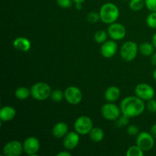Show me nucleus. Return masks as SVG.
<instances>
[{
	"label": "nucleus",
	"instance_id": "nucleus-6",
	"mask_svg": "<svg viewBox=\"0 0 156 156\" xmlns=\"http://www.w3.org/2000/svg\"><path fill=\"white\" fill-rule=\"evenodd\" d=\"M93 128V121L88 116H80L76 120L74 129L79 135L89 134Z\"/></svg>",
	"mask_w": 156,
	"mask_h": 156
},
{
	"label": "nucleus",
	"instance_id": "nucleus-34",
	"mask_svg": "<svg viewBox=\"0 0 156 156\" xmlns=\"http://www.w3.org/2000/svg\"><path fill=\"white\" fill-rule=\"evenodd\" d=\"M72 154L70 152H69L68 151H62V152H59V153L56 155V156H71Z\"/></svg>",
	"mask_w": 156,
	"mask_h": 156
},
{
	"label": "nucleus",
	"instance_id": "nucleus-25",
	"mask_svg": "<svg viewBox=\"0 0 156 156\" xmlns=\"http://www.w3.org/2000/svg\"><path fill=\"white\" fill-rule=\"evenodd\" d=\"M63 98H65L64 96V91H61L59 89H55L52 91L51 94H50V99L53 101V102L56 103H59Z\"/></svg>",
	"mask_w": 156,
	"mask_h": 156
},
{
	"label": "nucleus",
	"instance_id": "nucleus-15",
	"mask_svg": "<svg viewBox=\"0 0 156 156\" xmlns=\"http://www.w3.org/2000/svg\"><path fill=\"white\" fill-rule=\"evenodd\" d=\"M13 47L20 52H27L30 50L31 43L29 39L24 37H18L13 41Z\"/></svg>",
	"mask_w": 156,
	"mask_h": 156
},
{
	"label": "nucleus",
	"instance_id": "nucleus-27",
	"mask_svg": "<svg viewBox=\"0 0 156 156\" xmlns=\"http://www.w3.org/2000/svg\"><path fill=\"white\" fill-rule=\"evenodd\" d=\"M87 21L91 24H95L99 20H101L100 15L99 13H97L95 12H88L86 16Z\"/></svg>",
	"mask_w": 156,
	"mask_h": 156
},
{
	"label": "nucleus",
	"instance_id": "nucleus-35",
	"mask_svg": "<svg viewBox=\"0 0 156 156\" xmlns=\"http://www.w3.org/2000/svg\"><path fill=\"white\" fill-rule=\"evenodd\" d=\"M151 62L153 66H156V53H154L152 55V57H151Z\"/></svg>",
	"mask_w": 156,
	"mask_h": 156
},
{
	"label": "nucleus",
	"instance_id": "nucleus-13",
	"mask_svg": "<svg viewBox=\"0 0 156 156\" xmlns=\"http://www.w3.org/2000/svg\"><path fill=\"white\" fill-rule=\"evenodd\" d=\"M117 51V44L114 40L108 41L101 44L100 48V53L102 56L107 59L112 58Z\"/></svg>",
	"mask_w": 156,
	"mask_h": 156
},
{
	"label": "nucleus",
	"instance_id": "nucleus-16",
	"mask_svg": "<svg viewBox=\"0 0 156 156\" xmlns=\"http://www.w3.org/2000/svg\"><path fill=\"white\" fill-rule=\"evenodd\" d=\"M16 116V110L12 106L5 105L0 110V120L1 122H9Z\"/></svg>",
	"mask_w": 156,
	"mask_h": 156
},
{
	"label": "nucleus",
	"instance_id": "nucleus-2",
	"mask_svg": "<svg viewBox=\"0 0 156 156\" xmlns=\"http://www.w3.org/2000/svg\"><path fill=\"white\" fill-rule=\"evenodd\" d=\"M101 21L105 24H111L116 22L120 16V10L115 4L107 2L101 7L99 11Z\"/></svg>",
	"mask_w": 156,
	"mask_h": 156
},
{
	"label": "nucleus",
	"instance_id": "nucleus-24",
	"mask_svg": "<svg viewBox=\"0 0 156 156\" xmlns=\"http://www.w3.org/2000/svg\"><path fill=\"white\" fill-rule=\"evenodd\" d=\"M145 0H129V9L133 12H139L143 8Z\"/></svg>",
	"mask_w": 156,
	"mask_h": 156
},
{
	"label": "nucleus",
	"instance_id": "nucleus-10",
	"mask_svg": "<svg viewBox=\"0 0 156 156\" xmlns=\"http://www.w3.org/2000/svg\"><path fill=\"white\" fill-rule=\"evenodd\" d=\"M23 152V143L18 140L8 142L2 149L3 155L5 156H19L22 154Z\"/></svg>",
	"mask_w": 156,
	"mask_h": 156
},
{
	"label": "nucleus",
	"instance_id": "nucleus-20",
	"mask_svg": "<svg viewBox=\"0 0 156 156\" xmlns=\"http://www.w3.org/2000/svg\"><path fill=\"white\" fill-rule=\"evenodd\" d=\"M154 49L155 47L153 46L152 43L144 42L139 46V51L142 55L145 56H150L154 53Z\"/></svg>",
	"mask_w": 156,
	"mask_h": 156
},
{
	"label": "nucleus",
	"instance_id": "nucleus-28",
	"mask_svg": "<svg viewBox=\"0 0 156 156\" xmlns=\"http://www.w3.org/2000/svg\"><path fill=\"white\" fill-rule=\"evenodd\" d=\"M129 117H126V115L122 114V116H120V117L116 120V125H117V127L119 128L125 127V126L129 123Z\"/></svg>",
	"mask_w": 156,
	"mask_h": 156
},
{
	"label": "nucleus",
	"instance_id": "nucleus-12",
	"mask_svg": "<svg viewBox=\"0 0 156 156\" xmlns=\"http://www.w3.org/2000/svg\"><path fill=\"white\" fill-rule=\"evenodd\" d=\"M108 36L114 41H120L126 36V30L124 26L120 23L114 22L111 24L108 28Z\"/></svg>",
	"mask_w": 156,
	"mask_h": 156
},
{
	"label": "nucleus",
	"instance_id": "nucleus-32",
	"mask_svg": "<svg viewBox=\"0 0 156 156\" xmlns=\"http://www.w3.org/2000/svg\"><path fill=\"white\" fill-rule=\"evenodd\" d=\"M145 5L150 12H156V0H145Z\"/></svg>",
	"mask_w": 156,
	"mask_h": 156
},
{
	"label": "nucleus",
	"instance_id": "nucleus-4",
	"mask_svg": "<svg viewBox=\"0 0 156 156\" xmlns=\"http://www.w3.org/2000/svg\"><path fill=\"white\" fill-rule=\"evenodd\" d=\"M139 46L133 41H126L120 49V56L126 62H132L136 57Z\"/></svg>",
	"mask_w": 156,
	"mask_h": 156
},
{
	"label": "nucleus",
	"instance_id": "nucleus-11",
	"mask_svg": "<svg viewBox=\"0 0 156 156\" xmlns=\"http://www.w3.org/2000/svg\"><path fill=\"white\" fill-rule=\"evenodd\" d=\"M24 152L30 156H36L41 148V143L37 138L34 136L27 137L23 143Z\"/></svg>",
	"mask_w": 156,
	"mask_h": 156
},
{
	"label": "nucleus",
	"instance_id": "nucleus-33",
	"mask_svg": "<svg viewBox=\"0 0 156 156\" xmlns=\"http://www.w3.org/2000/svg\"><path fill=\"white\" fill-rule=\"evenodd\" d=\"M150 133H151V134H152V135L153 136L154 138L156 139V123H155V124H154L153 126H152V127H151Z\"/></svg>",
	"mask_w": 156,
	"mask_h": 156
},
{
	"label": "nucleus",
	"instance_id": "nucleus-9",
	"mask_svg": "<svg viewBox=\"0 0 156 156\" xmlns=\"http://www.w3.org/2000/svg\"><path fill=\"white\" fill-rule=\"evenodd\" d=\"M65 99L69 104L77 105L82 101V92L80 88L76 86H69L64 91Z\"/></svg>",
	"mask_w": 156,
	"mask_h": 156
},
{
	"label": "nucleus",
	"instance_id": "nucleus-14",
	"mask_svg": "<svg viewBox=\"0 0 156 156\" xmlns=\"http://www.w3.org/2000/svg\"><path fill=\"white\" fill-rule=\"evenodd\" d=\"M80 142V136L79 134L76 131H71L69 132L65 137L63 138L62 144H63L64 148L67 150H72L74 149L78 146Z\"/></svg>",
	"mask_w": 156,
	"mask_h": 156
},
{
	"label": "nucleus",
	"instance_id": "nucleus-8",
	"mask_svg": "<svg viewBox=\"0 0 156 156\" xmlns=\"http://www.w3.org/2000/svg\"><path fill=\"white\" fill-rule=\"evenodd\" d=\"M135 94L143 101H149L152 99L155 96V91L152 85L147 83H140L136 86L134 89Z\"/></svg>",
	"mask_w": 156,
	"mask_h": 156
},
{
	"label": "nucleus",
	"instance_id": "nucleus-19",
	"mask_svg": "<svg viewBox=\"0 0 156 156\" xmlns=\"http://www.w3.org/2000/svg\"><path fill=\"white\" fill-rule=\"evenodd\" d=\"M89 137L94 143H99L102 141L105 137L104 130L100 127H93L89 133Z\"/></svg>",
	"mask_w": 156,
	"mask_h": 156
},
{
	"label": "nucleus",
	"instance_id": "nucleus-37",
	"mask_svg": "<svg viewBox=\"0 0 156 156\" xmlns=\"http://www.w3.org/2000/svg\"><path fill=\"white\" fill-rule=\"evenodd\" d=\"M76 8L77 10H81L82 9V3H76Z\"/></svg>",
	"mask_w": 156,
	"mask_h": 156
},
{
	"label": "nucleus",
	"instance_id": "nucleus-5",
	"mask_svg": "<svg viewBox=\"0 0 156 156\" xmlns=\"http://www.w3.org/2000/svg\"><path fill=\"white\" fill-rule=\"evenodd\" d=\"M101 115L105 119L110 121H116L120 117L121 113L120 108L113 102L105 104L101 109Z\"/></svg>",
	"mask_w": 156,
	"mask_h": 156
},
{
	"label": "nucleus",
	"instance_id": "nucleus-36",
	"mask_svg": "<svg viewBox=\"0 0 156 156\" xmlns=\"http://www.w3.org/2000/svg\"><path fill=\"white\" fill-rule=\"evenodd\" d=\"M152 44H153V46L155 47V48L156 49V33L155 34L152 36Z\"/></svg>",
	"mask_w": 156,
	"mask_h": 156
},
{
	"label": "nucleus",
	"instance_id": "nucleus-17",
	"mask_svg": "<svg viewBox=\"0 0 156 156\" xmlns=\"http://www.w3.org/2000/svg\"><path fill=\"white\" fill-rule=\"evenodd\" d=\"M69 126L64 122H59L53 126L52 129V134L56 139L64 138L65 136L68 133Z\"/></svg>",
	"mask_w": 156,
	"mask_h": 156
},
{
	"label": "nucleus",
	"instance_id": "nucleus-21",
	"mask_svg": "<svg viewBox=\"0 0 156 156\" xmlns=\"http://www.w3.org/2000/svg\"><path fill=\"white\" fill-rule=\"evenodd\" d=\"M15 95L18 100H26L30 95V89L26 87H19L15 91Z\"/></svg>",
	"mask_w": 156,
	"mask_h": 156
},
{
	"label": "nucleus",
	"instance_id": "nucleus-1",
	"mask_svg": "<svg viewBox=\"0 0 156 156\" xmlns=\"http://www.w3.org/2000/svg\"><path fill=\"white\" fill-rule=\"evenodd\" d=\"M120 110L123 115L129 118L141 115L146 109V104L143 99L136 96H128L120 103Z\"/></svg>",
	"mask_w": 156,
	"mask_h": 156
},
{
	"label": "nucleus",
	"instance_id": "nucleus-26",
	"mask_svg": "<svg viewBox=\"0 0 156 156\" xmlns=\"http://www.w3.org/2000/svg\"><path fill=\"white\" fill-rule=\"evenodd\" d=\"M146 24L149 27L156 29V12H151L146 18Z\"/></svg>",
	"mask_w": 156,
	"mask_h": 156
},
{
	"label": "nucleus",
	"instance_id": "nucleus-7",
	"mask_svg": "<svg viewBox=\"0 0 156 156\" xmlns=\"http://www.w3.org/2000/svg\"><path fill=\"white\" fill-rule=\"evenodd\" d=\"M136 145L140 146L144 152H149L154 147L155 138L151 133L143 131L137 135Z\"/></svg>",
	"mask_w": 156,
	"mask_h": 156
},
{
	"label": "nucleus",
	"instance_id": "nucleus-22",
	"mask_svg": "<svg viewBox=\"0 0 156 156\" xmlns=\"http://www.w3.org/2000/svg\"><path fill=\"white\" fill-rule=\"evenodd\" d=\"M126 156H143L144 155V151L141 149L139 146H132L127 149L126 152Z\"/></svg>",
	"mask_w": 156,
	"mask_h": 156
},
{
	"label": "nucleus",
	"instance_id": "nucleus-3",
	"mask_svg": "<svg viewBox=\"0 0 156 156\" xmlns=\"http://www.w3.org/2000/svg\"><path fill=\"white\" fill-rule=\"evenodd\" d=\"M52 89L50 85L46 82H39L34 84L30 88V95L35 100L45 101L50 98Z\"/></svg>",
	"mask_w": 156,
	"mask_h": 156
},
{
	"label": "nucleus",
	"instance_id": "nucleus-31",
	"mask_svg": "<svg viewBox=\"0 0 156 156\" xmlns=\"http://www.w3.org/2000/svg\"><path fill=\"white\" fill-rule=\"evenodd\" d=\"M126 131H127V133L129 136H136L140 133L139 127L136 125H129L127 129H126Z\"/></svg>",
	"mask_w": 156,
	"mask_h": 156
},
{
	"label": "nucleus",
	"instance_id": "nucleus-40",
	"mask_svg": "<svg viewBox=\"0 0 156 156\" xmlns=\"http://www.w3.org/2000/svg\"><path fill=\"white\" fill-rule=\"evenodd\" d=\"M123 1H127V0H123Z\"/></svg>",
	"mask_w": 156,
	"mask_h": 156
},
{
	"label": "nucleus",
	"instance_id": "nucleus-38",
	"mask_svg": "<svg viewBox=\"0 0 156 156\" xmlns=\"http://www.w3.org/2000/svg\"><path fill=\"white\" fill-rule=\"evenodd\" d=\"M73 2L75 3V4H76V3H83L84 2H85V0H73Z\"/></svg>",
	"mask_w": 156,
	"mask_h": 156
},
{
	"label": "nucleus",
	"instance_id": "nucleus-29",
	"mask_svg": "<svg viewBox=\"0 0 156 156\" xmlns=\"http://www.w3.org/2000/svg\"><path fill=\"white\" fill-rule=\"evenodd\" d=\"M73 0H56V3L62 9H69L73 5Z\"/></svg>",
	"mask_w": 156,
	"mask_h": 156
},
{
	"label": "nucleus",
	"instance_id": "nucleus-18",
	"mask_svg": "<svg viewBox=\"0 0 156 156\" xmlns=\"http://www.w3.org/2000/svg\"><path fill=\"white\" fill-rule=\"evenodd\" d=\"M120 90L117 86H111L106 89L105 92V98L108 102H114L120 97Z\"/></svg>",
	"mask_w": 156,
	"mask_h": 156
},
{
	"label": "nucleus",
	"instance_id": "nucleus-30",
	"mask_svg": "<svg viewBox=\"0 0 156 156\" xmlns=\"http://www.w3.org/2000/svg\"><path fill=\"white\" fill-rule=\"evenodd\" d=\"M146 108L150 113H156V100L152 98L148 101Z\"/></svg>",
	"mask_w": 156,
	"mask_h": 156
},
{
	"label": "nucleus",
	"instance_id": "nucleus-23",
	"mask_svg": "<svg viewBox=\"0 0 156 156\" xmlns=\"http://www.w3.org/2000/svg\"><path fill=\"white\" fill-rule=\"evenodd\" d=\"M108 34L104 30H99L95 32L94 35V40L98 44H103L108 40Z\"/></svg>",
	"mask_w": 156,
	"mask_h": 156
},
{
	"label": "nucleus",
	"instance_id": "nucleus-39",
	"mask_svg": "<svg viewBox=\"0 0 156 156\" xmlns=\"http://www.w3.org/2000/svg\"><path fill=\"white\" fill-rule=\"evenodd\" d=\"M152 76H153V79H155V81L156 82V69L154 70L153 73H152Z\"/></svg>",
	"mask_w": 156,
	"mask_h": 156
}]
</instances>
